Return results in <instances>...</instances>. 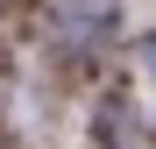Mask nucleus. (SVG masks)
Returning a JSON list of instances; mask_svg holds the SVG:
<instances>
[{
	"label": "nucleus",
	"instance_id": "f257e3e1",
	"mask_svg": "<svg viewBox=\"0 0 156 149\" xmlns=\"http://www.w3.org/2000/svg\"><path fill=\"white\" fill-rule=\"evenodd\" d=\"M142 64H149V78H156V36H149V50H142Z\"/></svg>",
	"mask_w": 156,
	"mask_h": 149
}]
</instances>
